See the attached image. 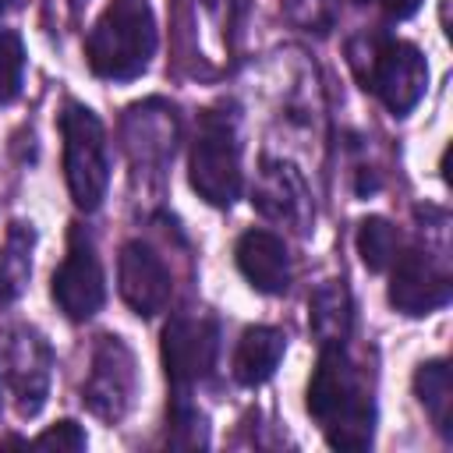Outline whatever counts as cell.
Instances as JSON below:
<instances>
[{
	"instance_id": "1",
	"label": "cell",
	"mask_w": 453,
	"mask_h": 453,
	"mask_svg": "<svg viewBox=\"0 0 453 453\" xmlns=\"http://www.w3.org/2000/svg\"><path fill=\"white\" fill-rule=\"evenodd\" d=\"M308 411L333 449H365L375 432V400L343 343H326L308 386Z\"/></svg>"
},
{
	"instance_id": "2",
	"label": "cell",
	"mask_w": 453,
	"mask_h": 453,
	"mask_svg": "<svg viewBox=\"0 0 453 453\" xmlns=\"http://www.w3.org/2000/svg\"><path fill=\"white\" fill-rule=\"evenodd\" d=\"M156 53V18L149 0H110L85 39L92 74L106 81L138 78Z\"/></svg>"
},
{
	"instance_id": "3",
	"label": "cell",
	"mask_w": 453,
	"mask_h": 453,
	"mask_svg": "<svg viewBox=\"0 0 453 453\" xmlns=\"http://www.w3.org/2000/svg\"><path fill=\"white\" fill-rule=\"evenodd\" d=\"M64 134V177L74 205L81 212H96L110 188V156H106V131L99 117L81 106L67 103L60 113Z\"/></svg>"
},
{
	"instance_id": "4",
	"label": "cell",
	"mask_w": 453,
	"mask_h": 453,
	"mask_svg": "<svg viewBox=\"0 0 453 453\" xmlns=\"http://www.w3.org/2000/svg\"><path fill=\"white\" fill-rule=\"evenodd\" d=\"M365 88H372L393 117H403L418 106L428 85V64L418 46L400 39H368V53H350Z\"/></svg>"
},
{
	"instance_id": "5",
	"label": "cell",
	"mask_w": 453,
	"mask_h": 453,
	"mask_svg": "<svg viewBox=\"0 0 453 453\" xmlns=\"http://www.w3.org/2000/svg\"><path fill=\"white\" fill-rule=\"evenodd\" d=\"M191 188L209 202V205H234L241 195V149L234 134V120L226 113H202L195 145H191Z\"/></svg>"
},
{
	"instance_id": "6",
	"label": "cell",
	"mask_w": 453,
	"mask_h": 453,
	"mask_svg": "<svg viewBox=\"0 0 453 453\" xmlns=\"http://www.w3.org/2000/svg\"><path fill=\"white\" fill-rule=\"evenodd\" d=\"M138 393V368L134 354L120 336H99L92 350V368L81 386V403L103 418V421H120Z\"/></svg>"
},
{
	"instance_id": "7",
	"label": "cell",
	"mask_w": 453,
	"mask_h": 453,
	"mask_svg": "<svg viewBox=\"0 0 453 453\" xmlns=\"http://www.w3.org/2000/svg\"><path fill=\"white\" fill-rule=\"evenodd\" d=\"M53 301L74 322L92 319L103 308V301H106L103 265H99V255L92 248V237L81 226L71 230L67 255H64L60 269L53 273Z\"/></svg>"
},
{
	"instance_id": "8",
	"label": "cell",
	"mask_w": 453,
	"mask_h": 453,
	"mask_svg": "<svg viewBox=\"0 0 453 453\" xmlns=\"http://www.w3.org/2000/svg\"><path fill=\"white\" fill-rule=\"evenodd\" d=\"M163 365L173 393H188L216 365V326L209 319H173L163 329Z\"/></svg>"
},
{
	"instance_id": "9",
	"label": "cell",
	"mask_w": 453,
	"mask_h": 453,
	"mask_svg": "<svg viewBox=\"0 0 453 453\" xmlns=\"http://www.w3.org/2000/svg\"><path fill=\"white\" fill-rule=\"evenodd\" d=\"M50 375H53L50 343L35 329L18 326L7 340V386H11L14 403L25 418L42 411L46 393H50Z\"/></svg>"
},
{
	"instance_id": "10",
	"label": "cell",
	"mask_w": 453,
	"mask_h": 453,
	"mask_svg": "<svg viewBox=\"0 0 453 453\" xmlns=\"http://www.w3.org/2000/svg\"><path fill=\"white\" fill-rule=\"evenodd\" d=\"M117 280H120V297L142 319H152L170 304V290H173L170 273H166L163 258L142 241H127L120 248Z\"/></svg>"
},
{
	"instance_id": "11",
	"label": "cell",
	"mask_w": 453,
	"mask_h": 453,
	"mask_svg": "<svg viewBox=\"0 0 453 453\" xmlns=\"http://www.w3.org/2000/svg\"><path fill=\"white\" fill-rule=\"evenodd\" d=\"M449 301V276L428 251H407L393 258L389 304L403 315H432Z\"/></svg>"
},
{
	"instance_id": "12",
	"label": "cell",
	"mask_w": 453,
	"mask_h": 453,
	"mask_svg": "<svg viewBox=\"0 0 453 453\" xmlns=\"http://www.w3.org/2000/svg\"><path fill=\"white\" fill-rule=\"evenodd\" d=\"M237 269L244 280L262 294H283L290 287V255L287 244L269 230H248L241 234L237 248Z\"/></svg>"
},
{
	"instance_id": "13",
	"label": "cell",
	"mask_w": 453,
	"mask_h": 453,
	"mask_svg": "<svg viewBox=\"0 0 453 453\" xmlns=\"http://www.w3.org/2000/svg\"><path fill=\"white\" fill-rule=\"evenodd\" d=\"M287 350V336L273 326H251L241 333L234 350V379L241 386H262Z\"/></svg>"
},
{
	"instance_id": "14",
	"label": "cell",
	"mask_w": 453,
	"mask_h": 453,
	"mask_svg": "<svg viewBox=\"0 0 453 453\" xmlns=\"http://www.w3.org/2000/svg\"><path fill=\"white\" fill-rule=\"evenodd\" d=\"M32 248H35V230L32 223H11L7 237L0 244V301H14L32 276Z\"/></svg>"
},
{
	"instance_id": "15",
	"label": "cell",
	"mask_w": 453,
	"mask_h": 453,
	"mask_svg": "<svg viewBox=\"0 0 453 453\" xmlns=\"http://www.w3.org/2000/svg\"><path fill=\"white\" fill-rule=\"evenodd\" d=\"M308 315H311V333L319 336V343H343L347 329H350V297L343 290L340 280H329L326 287H319L308 301Z\"/></svg>"
},
{
	"instance_id": "16",
	"label": "cell",
	"mask_w": 453,
	"mask_h": 453,
	"mask_svg": "<svg viewBox=\"0 0 453 453\" xmlns=\"http://www.w3.org/2000/svg\"><path fill=\"white\" fill-rule=\"evenodd\" d=\"M414 393L421 400V407L428 411V418L435 421V428L442 435L453 432L449 425V407H453V382H449V368L446 361H425L414 372Z\"/></svg>"
},
{
	"instance_id": "17",
	"label": "cell",
	"mask_w": 453,
	"mask_h": 453,
	"mask_svg": "<svg viewBox=\"0 0 453 453\" xmlns=\"http://www.w3.org/2000/svg\"><path fill=\"white\" fill-rule=\"evenodd\" d=\"M396 248H400V237H396V230L389 226V219L368 216V219L357 226V251H361V262H365L372 273L389 269L393 258H396Z\"/></svg>"
},
{
	"instance_id": "18",
	"label": "cell",
	"mask_w": 453,
	"mask_h": 453,
	"mask_svg": "<svg viewBox=\"0 0 453 453\" xmlns=\"http://www.w3.org/2000/svg\"><path fill=\"white\" fill-rule=\"evenodd\" d=\"M170 446H205V418L198 414L195 403H188V393H173L170 407V428H166Z\"/></svg>"
},
{
	"instance_id": "19",
	"label": "cell",
	"mask_w": 453,
	"mask_h": 453,
	"mask_svg": "<svg viewBox=\"0 0 453 453\" xmlns=\"http://www.w3.org/2000/svg\"><path fill=\"white\" fill-rule=\"evenodd\" d=\"M25 78V46L14 32H0V106L21 92Z\"/></svg>"
},
{
	"instance_id": "20",
	"label": "cell",
	"mask_w": 453,
	"mask_h": 453,
	"mask_svg": "<svg viewBox=\"0 0 453 453\" xmlns=\"http://www.w3.org/2000/svg\"><path fill=\"white\" fill-rule=\"evenodd\" d=\"M35 446H50V449H85V432L74 421H57L53 428H46L42 435H35Z\"/></svg>"
},
{
	"instance_id": "21",
	"label": "cell",
	"mask_w": 453,
	"mask_h": 453,
	"mask_svg": "<svg viewBox=\"0 0 453 453\" xmlns=\"http://www.w3.org/2000/svg\"><path fill=\"white\" fill-rule=\"evenodd\" d=\"M382 7H386V14H389V18H396V21H400V18H411V14L421 7V0H382Z\"/></svg>"
},
{
	"instance_id": "22",
	"label": "cell",
	"mask_w": 453,
	"mask_h": 453,
	"mask_svg": "<svg viewBox=\"0 0 453 453\" xmlns=\"http://www.w3.org/2000/svg\"><path fill=\"white\" fill-rule=\"evenodd\" d=\"M7 4H11V0H0V11H4V7H7Z\"/></svg>"
},
{
	"instance_id": "23",
	"label": "cell",
	"mask_w": 453,
	"mask_h": 453,
	"mask_svg": "<svg viewBox=\"0 0 453 453\" xmlns=\"http://www.w3.org/2000/svg\"><path fill=\"white\" fill-rule=\"evenodd\" d=\"M357 4H368V0H357Z\"/></svg>"
},
{
	"instance_id": "24",
	"label": "cell",
	"mask_w": 453,
	"mask_h": 453,
	"mask_svg": "<svg viewBox=\"0 0 453 453\" xmlns=\"http://www.w3.org/2000/svg\"><path fill=\"white\" fill-rule=\"evenodd\" d=\"M74 4H78V0H74Z\"/></svg>"
}]
</instances>
